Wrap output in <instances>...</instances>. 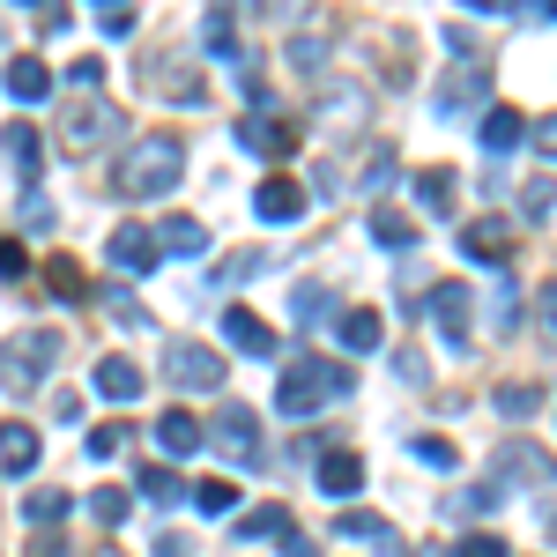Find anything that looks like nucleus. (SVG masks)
<instances>
[{
  "instance_id": "obj_1",
  "label": "nucleus",
  "mask_w": 557,
  "mask_h": 557,
  "mask_svg": "<svg viewBox=\"0 0 557 557\" xmlns=\"http://www.w3.org/2000/svg\"><path fill=\"white\" fill-rule=\"evenodd\" d=\"M178 178H186V141H178L172 127L141 134L127 149V164H120V194H134V201H164Z\"/></svg>"
},
{
  "instance_id": "obj_2",
  "label": "nucleus",
  "mask_w": 557,
  "mask_h": 557,
  "mask_svg": "<svg viewBox=\"0 0 557 557\" xmlns=\"http://www.w3.org/2000/svg\"><path fill=\"white\" fill-rule=\"evenodd\" d=\"M349 386H357V372H349V364H335V357H298V364L283 372V386H275V409L305 424V417H320L327 401H343Z\"/></svg>"
},
{
  "instance_id": "obj_3",
  "label": "nucleus",
  "mask_w": 557,
  "mask_h": 557,
  "mask_svg": "<svg viewBox=\"0 0 557 557\" xmlns=\"http://www.w3.org/2000/svg\"><path fill=\"white\" fill-rule=\"evenodd\" d=\"M52 364H60V335L52 327H23V335H8L0 343V386L23 401V394H38L52 380Z\"/></svg>"
},
{
  "instance_id": "obj_4",
  "label": "nucleus",
  "mask_w": 557,
  "mask_h": 557,
  "mask_svg": "<svg viewBox=\"0 0 557 557\" xmlns=\"http://www.w3.org/2000/svg\"><path fill=\"white\" fill-rule=\"evenodd\" d=\"M223 349H209V343H164V380L178 386V394H215L223 386Z\"/></svg>"
},
{
  "instance_id": "obj_5",
  "label": "nucleus",
  "mask_w": 557,
  "mask_h": 557,
  "mask_svg": "<svg viewBox=\"0 0 557 557\" xmlns=\"http://www.w3.org/2000/svg\"><path fill=\"white\" fill-rule=\"evenodd\" d=\"M201 431H209V446L223 454V461H238V469L253 461V469H260V424H253V409H238V401H231V409H223L215 424H201Z\"/></svg>"
},
{
  "instance_id": "obj_6",
  "label": "nucleus",
  "mask_w": 557,
  "mask_h": 557,
  "mask_svg": "<svg viewBox=\"0 0 557 557\" xmlns=\"http://www.w3.org/2000/svg\"><path fill=\"white\" fill-rule=\"evenodd\" d=\"M475 104L491 112V67H454L446 83L431 89V112H438V120H461V112H475Z\"/></svg>"
},
{
  "instance_id": "obj_7",
  "label": "nucleus",
  "mask_w": 557,
  "mask_h": 557,
  "mask_svg": "<svg viewBox=\"0 0 557 557\" xmlns=\"http://www.w3.org/2000/svg\"><path fill=\"white\" fill-rule=\"evenodd\" d=\"M469 283H431V298H424V312H431V327L446 335V349H469Z\"/></svg>"
},
{
  "instance_id": "obj_8",
  "label": "nucleus",
  "mask_w": 557,
  "mask_h": 557,
  "mask_svg": "<svg viewBox=\"0 0 557 557\" xmlns=\"http://www.w3.org/2000/svg\"><path fill=\"white\" fill-rule=\"evenodd\" d=\"M104 260H112V268H120V275H134V283H141V275H149V268H157V231H141V223H120V231H112V238H104Z\"/></svg>"
},
{
  "instance_id": "obj_9",
  "label": "nucleus",
  "mask_w": 557,
  "mask_h": 557,
  "mask_svg": "<svg viewBox=\"0 0 557 557\" xmlns=\"http://www.w3.org/2000/svg\"><path fill=\"white\" fill-rule=\"evenodd\" d=\"M305 209H312V194H305L298 178L275 172V178H260V186H253V215H260V223H298Z\"/></svg>"
},
{
  "instance_id": "obj_10",
  "label": "nucleus",
  "mask_w": 557,
  "mask_h": 557,
  "mask_svg": "<svg viewBox=\"0 0 557 557\" xmlns=\"http://www.w3.org/2000/svg\"><path fill=\"white\" fill-rule=\"evenodd\" d=\"M238 149H253V157H268V164H283V157H298L305 134L290 127V120H246L238 127Z\"/></svg>"
},
{
  "instance_id": "obj_11",
  "label": "nucleus",
  "mask_w": 557,
  "mask_h": 557,
  "mask_svg": "<svg viewBox=\"0 0 557 557\" xmlns=\"http://www.w3.org/2000/svg\"><path fill=\"white\" fill-rule=\"evenodd\" d=\"M475 141H483V157L498 164V157H513L520 141H528V120H520L513 104H491V112L475 120Z\"/></svg>"
},
{
  "instance_id": "obj_12",
  "label": "nucleus",
  "mask_w": 557,
  "mask_h": 557,
  "mask_svg": "<svg viewBox=\"0 0 557 557\" xmlns=\"http://www.w3.org/2000/svg\"><path fill=\"white\" fill-rule=\"evenodd\" d=\"M223 343L231 349H246V357H275V327L260 320V312H246V305H223Z\"/></svg>"
},
{
  "instance_id": "obj_13",
  "label": "nucleus",
  "mask_w": 557,
  "mask_h": 557,
  "mask_svg": "<svg viewBox=\"0 0 557 557\" xmlns=\"http://www.w3.org/2000/svg\"><path fill=\"white\" fill-rule=\"evenodd\" d=\"M461 253H469L475 268H506V260H513V246H506V223H498V215H475V223H461Z\"/></svg>"
},
{
  "instance_id": "obj_14",
  "label": "nucleus",
  "mask_w": 557,
  "mask_h": 557,
  "mask_svg": "<svg viewBox=\"0 0 557 557\" xmlns=\"http://www.w3.org/2000/svg\"><path fill=\"white\" fill-rule=\"evenodd\" d=\"M112 127H120V112H112L104 97H89V104H75V112H67L60 141H67V149H97V141H104Z\"/></svg>"
},
{
  "instance_id": "obj_15",
  "label": "nucleus",
  "mask_w": 557,
  "mask_h": 557,
  "mask_svg": "<svg viewBox=\"0 0 557 557\" xmlns=\"http://www.w3.org/2000/svg\"><path fill=\"white\" fill-rule=\"evenodd\" d=\"M498 475H535V483H557V461H550V454H535L528 438H506V446L491 454V483H498Z\"/></svg>"
},
{
  "instance_id": "obj_16",
  "label": "nucleus",
  "mask_w": 557,
  "mask_h": 557,
  "mask_svg": "<svg viewBox=\"0 0 557 557\" xmlns=\"http://www.w3.org/2000/svg\"><path fill=\"white\" fill-rule=\"evenodd\" d=\"M89 380H97V394H104V401H141L149 372H141L134 357H97V372H89Z\"/></svg>"
},
{
  "instance_id": "obj_17",
  "label": "nucleus",
  "mask_w": 557,
  "mask_h": 557,
  "mask_svg": "<svg viewBox=\"0 0 557 557\" xmlns=\"http://www.w3.org/2000/svg\"><path fill=\"white\" fill-rule=\"evenodd\" d=\"M0 89H8V104H45V97H52V67L23 52V60H15V67L0 75Z\"/></svg>"
},
{
  "instance_id": "obj_18",
  "label": "nucleus",
  "mask_w": 557,
  "mask_h": 557,
  "mask_svg": "<svg viewBox=\"0 0 557 557\" xmlns=\"http://www.w3.org/2000/svg\"><path fill=\"white\" fill-rule=\"evenodd\" d=\"M157 446H164V461H186L194 446H209V431L194 424V409H164L157 417Z\"/></svg>"
},
{
  "instance_id": "obj_19",
  "label": "nucleus",
  "mask_w": 557,
  "mask_h": 557,
  "mask_svg": "<svg viewBox=\"0 0 557 557\" xmlns=\"http://www.w3.org/2000/svg\"><path fill=\"white\" fill-rule=\"evenodd\" d=\"M454 186H461V178L446 172V164H431V172L409 178V194H417V209H424L431 223H446V215H454Z\"/></svg>"
},
{
  "instance_id": "obj_20",
  "label": "nucleus",
  "mask_w": 557,
  "mask_h": 557,
  "mask_svg": "<svg viewBox=\"0 0 557 557\" xmlns=\"http://www.w3.org/2000/svg\"><path fill=\"white\" fill-rule=\"evenodd\" d=\"M38 454H45L38 424H0V469H8V475H30V469H38Z\"/></svg>"
},
{
  "instance_id": "obj_21",
  "label": "nucleus",
  "mask_w": 557,
  "mask_h": 557,
  "mask_svg": "<svg viewBox=\"0 0 557 557\" xmlns=\"http://www.w3.org/2000/svg\"><path fill=\"white\" fill-rule=\"evenodd\" d=\"M290 535H298L290 506H253V513L238 520V543H290Z\"/></svg>"
},
{
  "instance_id": "obj_22",
  "label": "nucleus",
  "mask_w": 557,
  "mask_h": 557,
  "mask_svg": "<svg viewBox=\"0 0 557 557\" xmlns=\"http://www.w3.org/2000/svg\"><path fill=\"white\" fill-rule=\"evenodd\" d=\"M320 491H327V498H357V491H364V461H357L349 446L320 454Z\"/></svg>"
},
{
  "instance_id": "obj_23",
  "label": "nucleus",
  "mask_w": 557,
  "mask_h": 557,
  "mask_svg": "<svg viewBox=\"0 0 557 557\" xmlns=\"http://www.w3.org/2000/svg\"><path fill=\"white\" fill-rule=\"evenodd\" d=\"M157 253H172V260H201V253H209V231H201L194 215H164V231H157Z\"/></svg>"
},
{
  "instance_id": "obj_24",
  "label": "nucleus",
  "mask_w": 557,
  "mask_h": 557,
  "mask_svg": "<svg viewBox=\"0 0 557 557\" xmlns=\"http://www.w3.org/2000/svg\"><path fill=\"white\" fill-rule=\"evenodd\" d=\"M372 246H386V253H409L417 246V215L386 209V201H372Z\"/></svg>"
},
{
  "instance_id": "obj_25",
  "label": "nucleus",
  "mask_w": 557,
  "mask_h": 557,
  "mask_svg": "<svg viewBox=\"0 0 557 557\" xmlns=\"http://www.w3.org/2000/svg\"><path fill=\"white\" fill-rule=\"evenodd\" d=\"M201 45H209L215 60H238V67H253V60H246V45H238V15H231V8H209V23H201Z\"/></svg>"
},
{
  "instance_id": "obj_26",
  "label": "nucleus",
  "mask_w": 557,
  "mask_h": 557,
  "mask_svg": "<svg viewBox=\"0 0 557 557\" xmlns=\"http://www.w3.org/2000/svg\"><path fill=\"white\" fill-rule=\"evenodd\" d=\"M335 528H343L349 543H372L380 557H394V550H401V535H394V520H380V513H343Z\"/></svg>"
},
{
  "instance_id": "obj_27",
  "label": "nucleus",
  "mask_w": 557,
  "mask_h": 557,
  "mask_svg": "<svg viewBox=\"0 0 557 557\" xmlns=\"http://www.w3.org/2000/svg\"><path fill=\"white\" fill-rule=\"evenodd\" d=\"M8 164H15V178H23V186H38V164H45L38 127H8Z\"/></svg>"
},
{
  "instance_id": "obj_28",
  "label": "nucleus",
  "mask_w": 557,
  "mask_h": 557,
  "mask_svg": "<svg viewBox=\"0 0 557 557\" xmlns=\"http://www.w3.org/2000/svg\"><path fill=\"white\" fill-rule=\"evenodd\" d=\"M380 343H386V320H380V312H343V349L372 357Z\"/></svg>"
},
{
  "instance_id": "obj_29",
  "label": "nucleus",
  "mask_w": 557,
  "mask_h": 557,
  "mask_svg": "<svg viewBox=\"0 0 557 557\" xmlns=\"http://www.w3.org/2000/svg\"><path fill=\"white\" fill-rule=\"evenodd\" d=\"M134 483H141V498H149V506H178V498H186L178 469H164V461H149V469L134 475Z\"/></svg>"
},
{
  "instance_id": "obj_30",
  "label": "nucleus",
  "mask_w": 557,
  "mask_h": 557,
  "mask_svg": "<svg viewBox=\"0 0 557 557\" xmlns=\"http://www.w3.org/2000/svg\"><path fill=\"white\" fill-rule=\"evenodd\" d=\"M550 215H557V178L543 172V178L520 186V223H550Z\"/></svg>"
},
{
  "instance_id": "obj_31",
  "label": "nucleus",
  "mask_w": 557,
  "mask_h": 557,
  "mask_svg": "<svg viewBox=\"0 0 557 557\" xmlns=\"http://www.w3.org/2000/svg\"><path fill=\"white\" fill-rule=\"evenodd\" d=\"M491 401H498V417H535V409H543V386H528V380H513V386H498V394H491Z\"/></svg>"
},
{
  "instance_id": "obj_32",
  "label": "nucleus",
  "mask_w": 557,
  "mask_h": 557,
  "mask_svg": "<svg viewBox=\"0 0 557 557\" xmlns=\"http://www.w3.org/2000/svg\"><path fill=\"white\" fill-rule=\"evenodd\" d=\"M290 305H298V327H305V335H312V327H327V320H335V298H327V290H320V283H305V290H298V298H290Z\"/></svg>"
},
{
  "instance_id": "obj_33",
  "label": "nucleus",
  "mask_w": 557,
  "mask_h": 557,
  "mask_svg": "<svg viewBox=\"0 0 557 557\" xmlns=\"http://www.w3.org/2000/svg\"><path fill=\"white\" fill-rule=\"evenodd\" d=\"M127 491H120V483H104V491H89V520H97V528H120V520H127Z\"/></svg>"
},
{
  "instance_id": "obj_34",
  "label": "nucleus",
  "mask_w": 557,
  "mask_h": 557,
  "mask_svg": "<svg viewBox=\"0 0 557 557\" xmlns=\"http://www.w3.org/2000/svg\"><path fill=\"white\" fill-rule=\"evenodd\" d=\"M67 506H75L67 491H30V498H23V520H30V528H52V520L67 513Z\"/></svg>"
},
{
  "instance_id": "obj_35",
  "label": "nucleus",
  "mask_w": 557,
  "mask_h": 557,
  "mask_svg": "<svg viewBox=\"0 0 557 557\" xmlns=\"http://www.w3.org/2000/svg\"><path fill=\"white\" fill-rule=\"evenodd\" d=\"M498 506H506V483H475L454 498V513H498Z\"/></svg>"
},
{
  "instance_id": "obj_36",
  "label": "nucleus",
  "mask_w": 557,
  "mask_h": 557,
  "mask_svg": "<svg viewBox=\"0 0 557 557\" xmlns=\"http://www.w3.org/2000/svg\"><path fill=\"white\" fill-rule=\"evenodd\" d=\"M454 557H506V535H498V528H469V535L454 543Z\"/></svg>"
},
{
  "instance_id": "obj_37",
  "label": "nucleus",
  "mask_w": 557,
  "mask_h": 557,
  "mask_svg": "<svg viewBox=\"0 0 557 557\" xmlns=\"http://www.w3.org/2000/svg\"><path fill=\"white\" fill-rule=\"evenodd\" d=\"M97 30L104 38H134V8L127 0H97Z\"/></svg>"
},
{
  "instance_id": "obj_38",
  "label": "nucleus",
  "mask_w": 557,
  "mask_h": 557,
  "mask_svg": "<svg viewBox=\"0 0 557 557\" xmlns=\"http://www.w3.org/2000/svg\"><path fill=\"white\" fill-rule=\"evenodd\" d=\"M194 506H201V513H231V506H238V483H223V475H209V483L194 491Z\"/></svg>"
},
{
  "instance_id": "obj_39",
  "label": "nucleus",
  "mask_w": 557,
  "mask_h": 557,
  "mask_svg": "<svg viewBox=\"0 0 557 557\" xmlns=\"http://www.w3.org/2000/svg\"><path fill=\"white\" fill-rule=\"evenodd\" d=\"M386 178H394V149H386V141H380V149L364 157V194H372V201H380V194H386Z\"/></svg>"
},
{
  "instance_id": "obj_40",
  "label": "nucleus",
  "mask_w": 557,
  "mask_h": 557,
  "mask_svg": "<svg viewBox=\"0 0 557 557\" xmlns=\"http://www.w3.org/2000/svg\"><path fill=\"white\" fill-rule=\"evenodd\" d=\"M409 454L424 461V469H454L461 454H454V438H409Z\"/></svg>"
},
{
  "instance_id": "obj_41",
  "label": "nucleus",
  "mask_w": 557,
  "mask_h": 557,
  "mask_svg": "<svg viewBox=\"0 0 557 557\" xmlns=\"http://www.w3.org/2000/svg\"><path fill=\"white\" fill-rule=\"evenodd\" d=\"M83 446H89V461H112V454L127 446V424H97V431L83 438Z\"/></svg>"
},
{
  "instance_id": "obj_42",
  "label": "nucleus",
  "mask_w": 557,
  "mask_h": 557,
  "mask_svg": "<svg viewBox=\"0 0 557 557\" xmlns=\"http://www.w3.org/2000/svg\"><path fill=\"white\" fill-rule=\"evenodd\" d=\"M491 327H498V335H513V327H520V298H513V290L491 298Z\"/></svg>"
},
{
  "instance_id": "obj_43",
  "label": "nucleus",
  "mask_w": 557,
  "mask_h": 557,
  "mask_svg": "<svg viewBox=\"0 0 557 557\" xmlns=\"http://www.w3.org/2000/svg\"><path fill=\"white\" fill-rule=\"evenodd\" d=\"M535 327H543V343L557 349V283L543 290V298H535Z\"/></svg>"
},
{
  "instance_id": "obj_44",
  "label": "nucleus",
  "mask_w": 557,
  "mask_h": 557,
  "mask_svg": "<svg viewBox=\"0 0 557 557\" xmlns=\"http://www.w3.org/2000/svg\"><path fill=\"white\" fill-rule=\"evenodd\" d=\"M67 83H75V89H97V83H104V60H97V52H83V60L67 67Z\"/></svg>"
},
{
  "instance_id": "obj_45",
  "label": "nucleus",
  "mask_w": 557,
  "mask_h": 557,
  "mask_svg": "<svg viewBox=\"0 0 557 557\" xmlns=\"http://www.w3.org/2000/svg\"><path fill=\"white\" fill-rule=\"evenodd\" d=\"M23 231H52V201L45 194H23Z\"/></svg>"
},
{
  "instance_id": "obj_46",
  "label": "nucleus",
  "mask_w": 557,
  "mask_h": 557,
  "mask_svg": "<svg viewBox=\"0 0 557 557\" xmlns=\"http://www.w3.org/2000/svg\"><path fill=\"white\" fill-rule=\"evenodd\" d=\"M23 268H30V253H23V238H0V275H8V283H15V275H23Z\"/></svg>"
},
{
  "instance_id": "obj_47",
  "label": "nucleus",
  "mask_w": 557,
  "mask_h": 557,
  "mask_svg": "<svg viewBox=\"0 0 557 557\" xmlns=\"http://www.w3.org/2000/svg\"><path fill=\"white\" fill-rule=\"evenodd\" d=\"M528 141L543 149V164H550V172H557V112H550V120H543V127H528Z\"/></svg>"
},
{
  "instance_id": "obj_48",
  "label": "nucleus",
  "mask_w": 557,
  "mask_h": 557,
  "mask_svg": "<svg viewBox=\"0 0 557 557\" xmlns=\"http://www.w3.org/2000/svg\"><path fill=\"white\" fill-rule=\"evenodd\" d=\"M246 275H260V253H238V260L215 268V283H246Z\"/></svg>"
},
{
  "instance_id": "obj_49",
  "label": "nucleus",
  "mask_w": 557,
  "mask_h": 557,
  "mask_svg": "<svg viewBox=\"0 0 557 557\" xmlns=\"http://www.w3.org/2000/svg\"><path fill=\"white\" fill-rule=\"evenodd\" d=\"M104 305H112V320H127V327H141V305H134L127 290H104Z\"/></svg>"
},
{
  "instance_id": "obj_50",
  "label": "nucleus",
  "mask_w": 557,
  "mask_h": 557,
  "mask_svg": "<svg viewBox=\"0 0 557 557\" xmlns=\"http://www.w3.org/2000/svg\"><path fill=\"white\" fill-rule=\"evenodd\" d=\"M52 409H60V424H83V394H67V386H60V394H52Z\"/></svg>"
},
{
  "instance_id": "obj_51",
  "label": "nucleus",
  "mask_w": 557,
  "mask_h": 557,
  "mask_svg": "<svg viewBox=\"0 0 557 557\" xmlns=\"http://www.w3.org/2000/svg\"><path fill=\"white\" fill-rule=\"evenodd\" d=\"M290 60L298 67H320V38H290Z\"/></svg>"
},
{
  "instance_id": "obj_52",
  "label": "nucleus",
  "mask_w": 557,
  "mask_h": 557,
  "mask_svg": "<svg viewBox=\"0 0 557 557\" xmlns=\"http://www.w3.org/2000/svg\"><path fill=\"white\" fill-rule=\"evenodd\" d=\"M149 543H157V557H186V535H178V528H164V535H149Z\"/></svg>"
},
{
  "instance_id": "obj_53",
  "label": "nucleus",
  "mask_w": 557,
  "mask_h": 557,
  "mask_svg": "<svg viewBox=\"0 0 557 557\" xmlns=\"http://www.w3.org/2000/svg\"><path fill=\"white\" fill-rule=\"evenodd\" d=\"M283 557H320V550H312L305 535H290V543H283Z\"/></svg>"
},
{
  "instance_id": "obj_54",
  "label": "nucleus",
  "mask_w": 557,
  "mask_h": 557,
  "mask_svg": "<svg viewBox=\"0 0 557 557\" xmlns=\"http://www.w3.org/2000/svg\"><path fill=\"white\" fill-rule=\"evenodd\" d=\"M97 557H127V550H97Z\"/></svg>"
}]
</instances>
